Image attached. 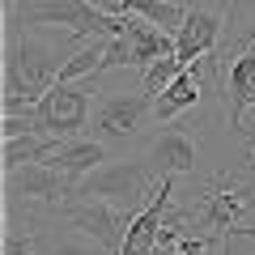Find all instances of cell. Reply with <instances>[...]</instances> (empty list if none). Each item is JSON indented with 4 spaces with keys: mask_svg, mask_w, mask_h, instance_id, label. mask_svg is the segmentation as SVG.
<instances>
[{
    "mask_svg": "<svg viewBox=\"0 0 255 255\" xmlns=\"http://www.w3.org/2000/svg\"><path fill=\"white\" fill-rule=\"evenodd\" d=\"M132 13H107L90 0H26L21 9L4 13V30L21 26H68L73 38H124Z\"/></svg>",
    "mask_w": 255,
    "mask_h": 255,
    "instance_id": "1",
    "label": "cell"
},
{
    "mask_svg": "<svg viewBox=\"0 0 255 255\" xmlns=\"http://www.w3.org/2000/svg\"><path fill=\"white\" fill-rule=\"evenodd\" d=\"M73 196H81V200H111L136 217L140 200L149 196V166H145V157H111L90 179H81V187Z\"/></svg>",
    "mask_w": 255,
    "mask_h": 255,
    "instance_id": "2",
    "label": "cell"
},
{
    "mask_svg": "<svg viewBox=\"0 0 255 255\" xmlns=\"http://www.w3.org/2000/svg\"><path fill=\"white\" fill-rule=\"evenodd\" d=\"M90 107H94V77L90 81H55L43 94V102L34 107L38 128L55 140H73L81 136V128L90 124Z\"/></svg>",
    "mask_w": 255,
    "mask_h": 255,
    "instance_id": "3",
    "label": "cell"
},
{
    "mask_svg": "<svg viewBox=\"0 0 255 255\" xmlns=\"http://www.w3.org/2000/svg\"><path fill=\"white\" fill-rule=\"evenodd\" d=\"M4 196H9V213H17L21 204H26V209L30 204L64 209L68 196H73V187H68V179H64L51 162H30V166H21V170L4 174Z\"/></svg>",
    "mask_w": 255,
    "mask_h": 255,
    "instance_id": "4",
    "label": "cell"
},
{
    "mask_svg": "<svg viewBox=\"0 0 255 255\" xmlns=\"http://www.w3.org/2000/svg\"><path fill=\"white\" fill-rule=\"evenodd\" d=\"M153 111V94L149 90H115V94H102L98 111H94V132H98L102 145H124L128 136H136L140 119Z\"/></svg>",
    "mask_w": 255,
    "mask_h": 255,
    "instance_id": "5",
    "label": "cell"
},
{
    "mask_svg": "<svg viewBox=\"0 0 255 255\" xmlns=\"http://www.w3.org/2000/svg\"><path fill=\"white\" fill-rule=\"evenodd\" d=\"M60 213H64V221H68L77 234L94 238L102 251L119 255V247H124V230H128V221H132V213H124L119 204H111V200H77V204L68 200Z\"/></svg>",
    "mask_w": 255,
    "mask_h": 255,
    "instance_id": "6",
    "label": "cell"
},
{
    "mask_svg": "<svg viewBox=\"0 0 255 255\" xmlns=\"http://www.w3.org/2000/svg\"><path fill=\"white\" fill-rule=\"evenodd\" d=\"M145 166L153 174H196V140H191V132L187 128H179V124H166L162 132H157L153 140L145 145Z\"/></svg>",
    "mask_w": 255,
    "mask_h": 255,
    "instance_id": "7",
    "label": "cell"
},
{
    "mask_svg": "<svg viewBox=\"0 0 255 255\" xmlns=\"http://www.w3.org/2000/svg\"><path fill=\"white\" fill-rule=\"evenodd\" d=\"M247 196L251 191H238L230 183H217V187L204 191L200 209H187L183 221H196V230L204 234H230V226H238V217L247 213Z\"/></svg>",
    "mask_w": 255,
    "mask_h": 255,
    "instance_id": "8",
    "label": "cell"
},
{
    "mask_svg": "<svg viewBox=\"0 0 255 255\" xmlns=\"http://www.w3.org/2000/svg\"><path fill=\"white\" fill-rule=\"evenodd\" d=\"M221 30H226V17H221V13L196 9V4H191V9H187V21H183L179 34H174V43H179V47H174V55H179L187 68H191V64H200L204 55L217 47Z\"/></svg>",
    "mask_w": 255,
    "mask_h": 255,
    "instance_id": "9",
    "label": "cell"
},
{
    "mask_svg": "<svg viewBox=\"0 0 255 255\" xmlns=\"http://www.w3.org/2000/svg\"><path fill=\"white\" fill-rule=\"evenodd\" d=\"M47 162H51L55 170L68 179V187L77 191V187H81V179H90L102 162H111V149L102 145L98 136H73V140H60V149H55Z\"/></svg>",
    "mask_w": 255,
    "mask_h": 255,
    "instance_id": "10",
    "label": "cell"
},
{
    "mask_svg": "<svg viewBox=\"0 0 255 255\" xmlns=\"http://www.w3.org/2000/svg\"><path fill=\"white\" fill-rule=\"evenodd\" d=\"M204 60H209V55H204ZM204 60H200V64H191L187 73H179V77H174V81L153 98V115H157V124H174L183 111H191L196 102H200V94H204V81H200Z\"/></svg>",
    "mask_w": 255,
    "mask_h": 255,
    "instance_id": "11",
    "label": "cell"
},
{
    "mask_svg": "<svg viewBox=\"0 0 255 255\" xmlns=\"http://www.w3.org/2000/svg\"><path fill=\"white\" fill-rule=\"evenodd\" d=\"M55 149H60V140L47 136V132H30V136L4 140V174L21 170V166H30V162H47Z\"/></svg>",
    "mask_w": 255,
    "mask_h": 255,
    "instance_id": "12",
    "label": "cell"
},
{
    "mask_svg": "<svg viewBox=\"0 0 255 255\" xmlns=\"http://www.w3.org/2000/svg\"><path fill=\"white\" fill-rule=\"evenodd\" d=\"M119 13H136V17L153 21V26L179 34V26L187 21V4L183 0H119Z\"/></svg>",
    "mask_w": 255,
    "mask_h": 255,
    "instance_id": "13",
    "label": "cell"
},
{
    "mask_svg": "<svg viewBox=\"0 0 255 255\" xmlns=\"http://www.w3.org/2000/svg\"><path fill=\"white\" fill-rule=\"evenodd\" d=\"M107 43L111 38H94V43H85L77 55H68L64 68H60V81L68 85V81H90V77H98V64H102V55H107Z\"/></svg>",
    "mask_w": 255,
    "mask_h": 255,
    "instance_id": "14",
    "label": "cell"
},
{
    "mask_svg": "<svg viewBox=\"0 0 255 255\" xmlns=\"http://www.w3.org/2000/svg\"><path fill=\"white\" fill-rule=\"evenodd\" d=\"M38 255H111V251H102L98 243H85V234L81 238H73V234H38Z\"/></svg>",
    "mask_w": 255,
    "mask_h": 255,
    "instance_id": "15",
    "label": "cell"
},
{
    "mask_svg": "<svg viewBox=\"0 0 255 255\" xmlns=\"http://www.w3.org/2000/svg\"><path fill=\"white\" fill-rule=\"evenodd\" d=\"M4 255H38V230L30 226H21L17 217L9 213V221H4Z\"/></svg>",
    "mask_w": 255,
    "mask_h": 255,
    "instance_id": "16",
    "label": "cell"
},
{
    "mask_svg": "<svg viewBox=\"0 0 255 255\" xmlns=\"http://www.w3.org/2000/svg\"><path fill=\"white\" fill-rule=\"evenodd\" d=\"M179 73H187V64H183L179 55H162V60L149 64V73H145V90L157 98V94H162V90H166V85H170Z\"/></svg>",
    "mask_w": 255,
    "mask_h": 255,
    "instance_id": "17",
    "label": "cell"
},
{
    "mask_svg": "<svg viewBox=\"0 0 255 255\" xmlns=\"http://www.w3.org/2000/svg\"><path fill=\"white\" fill-rule=\"evenodd\" d=\"M111 68H136L128 34H124V38H111V43H107V55H102V64H98V77H102V73H111Z\"/></svg>",
    "mask_w": 255,
    "mask_h": 255,
    "instance_id": "18",
    "label": "cell"
},
{
    "mask_svg": "<svg viewBox=\"0 0 255 255\" xmlns=\"http://www.w3.org/2000/svg\"><path fill=\"white\" fill-rule=\"evenodd\" d=\"M183 4H187V9H191V4H196V9H213V13H221V17L230 13V21H234L243 0H183Z\"/></svg>",
    "mask_w": 255,
    "mask_h": 255,
    "instance_id": "19",
    "label": "cell"
},
{
    "mask_svg": "<svg viewBox=\"0 0 255 255\" xmlns=\"http://www.w3.org/2000/svg\"><path fill=\"white\" fill-rule=\"evenodd\" d=\"M238 132H243V136L251 140V149H255V107L243 111V119H238Z\"/></svg>",
    "mask_w": 255,
    "mask_h": 255,
    "instance_id": "20",
    "label": "cell"
},
{
    "mask_svg": "<svg viewBox=\"0 0 255 255\" xmlns=\"http://www.w3.org/2000/svg\"><path fill=\"white\" fill-rule=\"evenodd\" d=\"M247 213H255V191H251V196H247Z\"/></svg>",
    "mask_w": 255,
    "mask_h": 255,
    "instance_id": "21",
    "label": "cell"
},
{
    "mask_svg": "<svg viewBox=\"0 0 255 255\" xmlns=\"http://www.w3.org/2000/svg\"><path fill=\"white\" fill-rule=\"evenodd\" d=\"M226 255H238V251H230V234H226ZM247 255H255V251H247Z\"/></svg>",
    "mask_w": 255,
    "mask_h": 255,
    "instance_id": "22",
    "label": "cell"
},
{
    "mask_svg": "<svg viewBox=\"0 0 255 255\" xmlns=\"http://www.w3.org/2000/svg\"><path fill=\"white\" fill-rule=\"evenodd\" d=\"M13 9H17V0H4V13H13Z\"/></svg>",
    "mask_w": 255,
    "mask_h": 255,
    "instance_id": "23",
    "label": "cell"
},
{
    "mask_svg": "<svg viewBox=\"0 0 255 255\" xmlns=\"http://www.w3.org/2000/svg\"><path fill=\"white\" fill-rule=\"evenodd\" d=\"M247 162H251V166H255V149H251V157H247Z\"/></svg>",
    "mask_w": 255,
    "mask_h": 255,
    "instance_id": "24",
    "label": "cell"
}]
</instances>
